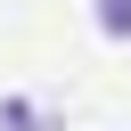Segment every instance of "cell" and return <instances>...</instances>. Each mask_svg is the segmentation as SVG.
<instances>
[{
    "instance_id": "1",
    "label": "cell",
    "mask_w": 131,
    "mask_h": 131,
    "mask_svg": "<svg viewBox=\"0 0 131 131\" xmlns=\"http://www.w3.org/2000/svg\"><path fill=\"white\" fill-rule=\"evenodd\" d=\"M0 131H66L49 106H33V98H0Z\"/></svg>"
},
{
    "instance_id": "2",
    "label": "cell",
    "mask_w": 131,
    "mask_h": 131,
    "mask_svg": "<svg viewBox=\"0 0 131 131\" xmlns=\"http://www.w3.org/2000/svg\"><path fill=\"white\" fill-rule=\"evenodd\" d=\"M90 16H98V33H106V41H131V0H98Z\"/></svg>"
}]
</instances>
